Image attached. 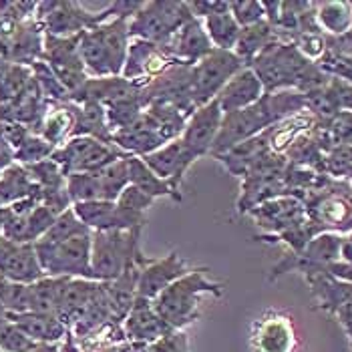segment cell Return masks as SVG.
Masks as SVG:
<instances>
[{
  "label": "cell",
  "mask_w": 352,
  "mask_h": 352,
  "mask_svg": "<svg viewBox=\"0 0 352 352\" xmlns=\"http://www.w3.org/2000/svg\"><path fill=\"white\" fill-rule=\"evenodd\" d=\"M111 143L129 157H145V155L153 153L155 149H160L162 145H165L157 127L145 113H141V117L133 125L113 131Z\"/></svg>",
  "instance_id": "19"
},
{
  "label": "cell",
  "mask_w": 352,
  "mask_h": 352,
  "mask_svg": "<svg viewBox=\"0 0 352 352\" xmlns=\"http://www.w3.org/2000/svg\"><path fill=\"white\" fill-rule=\"evenodd\" d=\"M162 49L177 63L193 67L214 51V45L204 28V23L193 16L165 45H162Z\"/></svg>",
  "instance_id": "17"
},
{
  "label": "cell",
  "mask_w": 352,
  "mask_h": 352,
  "mask_svg": "<svg viewBox=\"0 0 352 352\" xmlns=\"http://www.w3.org/2000/svg\"><path fill=\"white\" fill-rule=\"evenodd\" d=\"M0 276L21 284L45 278L32 244H16L0 236Z\"/></svg>",
  "instance_id": "18"
},
{
  "label": "cell",
  "mask_w": 352,
  "mask_h": 352,
  "mask_svg": "<svg viewBox=\"0 0 352 352\" xmlns=\"http://www.w3.org/2000/svg\"><path fill=\"white\" fill-rule=\"evenodd\" d=\"M25 169L38 190H58V188L67 186V175H65L63 167L51 157L32 163V165H25Z\"/></svg>",
  "instance_id": "36"
},
{
  "label": "cell",
  "mask_w": 352,
  "mask_h": 352,
  "mask_svg": "<svg viewBox=\"0 0 352 352\" xmlns=\"http://www.w3.org/2000/svg\"><path fill=\"white\" fill-rule=\"evenodd\" d=\"M43 43H45V30L36 19L19 25L12 32L8 47L4 51V60L10 65L32 67L34 63L43 60Z\"/></svg>",
  "instance_id": "21"
},
{
  "label": "cell",
  "mask_w": 352,
  "mask_h": 352,
  "mask_svg": "<svg viewBox=\"0 0 352 352\" xmlns=\"http://www.w3.org/2000/svg\"><path fill=\"white\" fill-rule=\"evenodd\" d=\"M223 121V113L217 105V101H210L208 105L197 107L186 123V129L182 133V141L186 145V149L195 157V162L204 155L212 153V147L216 143V137L219 133Z\"/></svg>",
  "instance_id": "13"
},
{
  "label": "cell",
  "mask_w": 352,
  "mask_h": 352,
  "mask_svg": "<svg viewBox=\"0 0 352 352\" xmlns=\"http://www.w3.org/2000/svg\"><path fill=\"white\" fill-rule=\"evenodd\" d=\"M201 23H204V28H206V32H208L214 49H219V51H234V47L238 43V36H240V25L236 23V19L232 16L230 10L210 14Z\"/></svg>",
  "instance_id": "31"
},
{
  "label": "cell",
  "mask_w": 352,
  "mask_h": 352,
  "mask_svg": "<svg viewBox=\"0 0 352 352\" xmlns=\"http://www.w3.org/2000/svg\"><path fill=\"white\" fill-rule=\"evenodd\" d=\"M119 208H123V210H127V212H135V214H145L153 204H155V199L153 197H149L147 193H143L141 190H137L135 186H127L125 190L121 191V195L117 197V201H115Z\"/></svg>",
  "instance_id": "42"
},
{
  "label": "cell",
  "mask_w": 352,
  "mask_h": 352,
  "mask_svg": "<svg viewBox=\"0 0 352 352\" xmlns=\"http://www.w3.org/2000/svg\"><path fill=\"white\" fill-rule=\"evenodd\" d=\"M206 272L208 268H193L151 300L155 312L171 332H182L186 326L201 318V298L206 294L216 298L223 296V284L210 280Z\"/></svg>",
  "instance_id": "3"
},
{
  "label": "cell",
  "mask_w": 352,
  "mask_h": 352,
  "mask_svg": "<svg viewBox=\"0 0 352 352\" xmlns=\"http://www.w3.org/2000/svg\"><path fill=\"white\" fill-rule=\"evenodd\" d=\"M73 125H75V119H73L71 105H63V107L54 109L43 117L38 135L47 139L56 149L73 137Z\"/></svg>",
  "instance_id": "32"
},
{
  "label": "cell",
  "mask_w": 352,
  "mask_h": 352,
  "mask_svg": "<svg viewBox=\"0 0 352 352\" xmlns=\"http://www.w3.org/2000/svg\"><path fill=\"white\" fill-rule=\"evenodd\" d=\"M193 268L179 256V252H171L160 260H149L139 270L137 282V296L147 300H155L165 288H169L173 282L190 274Z\"/></svg>",
  "instance_id": "14"
},
{
  "label": "cell",
  "mask_w": 352,
  "mask_h": 352,
  "mask_svg": "<svg viewBox=\"0 0 352 352\" xmlns=\"http://www.w3.org/2000/svg\"><path fill=\"white\" fill-rule=\"evenodd\" d=\"M250 69L260 79L266 95L278 91H298L306 95L314 89H320L330 79L316 63L300 54L292 43L282 41L268 45L252 60Z\"/></svg>",
  "instance_id": "2"
},
{
  "label": "cell",
  "mask_w": 352,
  "mask_h": 352,
  "mask_svg": "<svg viewBox=\"0 0 352 352\" xmlns=\"http://www.w3.org/2000/svg\"><path fill=\"white\" fill-rule=\"evenodd\" d=\"M0 60H4V58H0Z\"/></svg>",
  "instance_id": "51"
},
{
  "label": "cell",
  "mask_w": 352,
  "mask_h": 352,
  "mask_svg": "<svg viewBox=\"0 0 352 352\" xmlns=\"http://www.w3.org/2000/svg\"><path fill=\"white\" fill-rule=\"evenodd\" d=\"M300 201L304 204L306 217L312 226L322 232H352V184L338 182L322 175L314 190L306 191Z\"/></svg>",
  "instance_id": "5"
},
{
  "label": "cell",
  "mask_w": 352,
  "mask_h": 352,
  "mask_svg": "<svg viewBox=\"0 0 352 352\" xmlns=\"http://www.w3.org/2000/svg\"><path fill=\"white\" fill-rule=\"evenodd\" d=\"M38 344L32 342L27 334L10 320L0 326V351L2 352H30Z\"/></svg>",
  "instance_id": "39"
},
{
  "label": "cell",
  "mask_w": 352,
  "mask_h": 352,
  "mask_svg": "<svg viewBox=\"0 0 352 352\" xmlns=\"http://www.w3.org/2000/svg\"><path fill=\"white\" fill-rule=\"evenodd\" d=\"M4 322H8V314L4 312V308L0 306V326L4 324Z\"/></svg>",
  "instance_id": "49"
},
{
  "label": "cell",
  "mask_w": 352,
  "mask_h": 352,
  "mask_svg": "<svg viewBox=\"0 0 352 352\" xmlns=\"http://www.w3.org/2000/svg\"><path fill=\"white\" fill-rule=\"evenodd\" d=\"M274 41H278L276 30L268 21H262V23L240 28V36H238L236 47H234V53L244 60L245 67H250L252 60Z\"/></svg>",
  "instance_id": "27"
},
{
  "label": "cell",
  "mask_w": 352,
  "mask_h": 352,
  "mask_svg": "<svg viewBox=\"0 0 352 352\" xmlns=\"http://www.w3.org/2000/svg\"><path fill=\"white\" fill-rule=\"evenodd\" d=\"M326 87L338 111H352V82L342 79H328Z\"/></svg>",
  "instance_id": "43"
},
{
  "label": "cell",
  "mask_w": 352,
  "mask_h": 352,
  "mask_svg": "<svg viewBox=\"0 0 352 352\" xmlns=\"http://www.w3.org/2000/svg\"><path fill=\"white\" fill-rule=\"evenodd\" d=\"M334 316L338 318L340 326L344 328V332H346V336H349V340H351L352 344V302L340 306V308L334 312Z\"/></svg>",
  "instance_id": "46"
},
{
  "label": "cell",
  "mask_w": 352,
  "mask_h": 352,
  "mask_svg": "<svg viewBox=\"0 0 352 352\" xmlns=\"http://www.w3.org/2000/svg\"><path fill=\"white\" fill-rule=\"evenodd\" d=\"M69 278H53L45 276L30 284V312L51 314L58 318V304Z\"/></svg>",
  "instance_id": "28"
},
{
  "label": "cell",
  "mask_w": 352,
  "mask_h": 352,
  "mask_svg": "<svg viewBox=\"0 0 352 352\" xmlns=\"http://www.w3.org/2000/svg\"><path fill=\"white\" fill-rule=\"evenodd\" d=\"M127 160H119V162L111 163V165H107L105 169H101L97 173L99 175V184H101V199L117 201L121 191L129 186V165H127Z\"/></svg>",
  "instance_id": "33"
},
{
  "label": "cell",
  "mask_w": 352,
  "mask_h": 352,
  "mask_svg": "<svg viewBox=\"0 0 352 352\" xmlns=\"http://www.w3.org/2000/svg\"><path fill=\"white\" fill-rule=\"evenodd\" d=\"M91 234L77 236V238H71V240L58 242V244H49V242L32 244L43 274L45 276H53V278L93 280V270H91Z\"/></svg>",
  "instance_id": "7"
},
{
  "label": "cell",
  "mask_w": 352,
  "mask_h": 352,
  "mask_svg": "<svg viewBox=\"0 0 352 352\" xmlns=\"http://www.w3.org/2000/svg\"><path fill=\"white\" fill-rule=\"evenodd\" d=\"M250 216L256 219V223L266 232L264 236H276L282 234L284 230L298 226L300 221L306 219V210L304 204L298 197L292 195H282L268 199L248 212Z\"/></svg>",
  "instance_id": "15"
},
{
  "label": "cell",
  "mask_w": 352,
  "mask_h": 352,
  "mask_svg": "<svg viewBox=\"0 0 352 352\" xmlns=\"http://www.w3.org/2000/svg\"><path fill=\"white\" fill-rule=\"evenodd\" d=\"M141 228L131 232H93L91 270L93 280L109 284L131 266H145L149 260L141 254Z\"/></svg>",
  "instance_id": "4"
},
{
  "label": "cell",
  "mask_w": 352,
  "mask_h": 352,
  "mask_svg": "<svg viewBox=\"0 0 352 352\" xmlns=\"http://www.w3.org/2000/svg\"><path fill=\"white\" fill-rule=\"evenodd\" d=\"M191 19L193 14L188 2H143L141 8L129 19V36L162 47Z\"/></svg>",
  "instance_id": "6"
},
{
  "label": "cell",
  "mask_w": 352,
  "mask_h": 352,
  "mask_svg": "<svg viewBox=\"0 0 352 352\" xmlns=\"http://www.w3.org/2000/svg\"><path fill=\"white\" fill-rule=\"evenodd\" d=\"M65 188L73 206L101 199V184L97 173H71L67 175Z\"/></svg>",
  "instance_id": "37"
},
{
  "label": "cell",
  "mask_w": 352,
  "mask_h": 352,
  "mask_svg": "<svg viewBox=\"0 0 352 352\" xmlns=\"http://www.w3.org/2000/svg\"><path fill=\"white\" fill-rule=\"evenodd\" d=\"M30 352H56V349H54L53 344H38L34 351H30Z\"/></svg>",
  "instance_id": "48"
},
{
  "label": "cell",
  "mask_w": 352,
  "mask_h": 352,
  "mask_svg": "<svg viewBox=\"0 0 352 352\" xmlns=\"http://www.w3.org/2000/svg\"><path fill=\"white\" fill-rule=\"evenodd\" d=\"M349 242H351V244H352V232H351V234H349Z\"/></svg>",
  "instance_id": "50"
},
{
  "label": "cell",
  "mask_w": 352,
  "mask_h": 352,
  "mask_svg": "<svg viewBox=\"0 0 352 352\" xmlns=\"http://www.w3.org/2000/svg\"><path fill=\"white\" fill-rule=\"evenodd\" d=\"M54 153V147L38 133H28L23 143L14 149V163L19 165H32V163L43 162V160H49Z\"/></svg>",
  "instance_id": "38"
},
{
  "label": "cell",
  "mask_w": 352,
  "mask_h": 352,
  "mask_svg": "<svg viewBox=\"0 0 352 352\" xmlns=\"http://www.w3.org/2000/svg\"><path fill=\"white\" fill-rule=\"evenodd\" d=\"M36 191V186L28 177L27 169L19 163L10 165L0 175V208H8Z\"/></svg>",
  "instance_id": "30"
},
{
  "label": "cell",
  "mask_w": 352,
  "mask_h": 352,
  "mask_svg": "<svg viewBox=\"0 0 352 352\" xmlns=\"http://www.w3.org/2000/svg\"><path fill=\"white\" fill-rule=\"evenodd\" d=\"M266 93H264V87H262L260 79L256 77V73L250 67H245L234 79L228 81V85L219 91L216 101L221 109V113L228 115V113H236V111L252 107Z\"/></svg>",
  "instance_id": "20"
},
{
  "label": "cell",
  "mask_w": 352,
  "mask_h": 352,
  "mask_svg": "<svg viewBox=\"0 0 352 352\" xmlns=\"http://www.w3.org/2000/svg\"><path fill=\"white\" fill-rule=\"evenodd\" d=\"M141 160L157 177H162L163 182H167L173 190L177 191H182L184 177L195 162V157L186 149L182 139H173V141L165 143L160 149H155L153 153H149Z\"/></svg>",
  "instance_id": "16"
},
{
  "label": "cell",
  "mask_w": 352,
  "mask_h": 352,
  "mask_svg": "<svg viewBox=\"0 0 352 352\" xmlns=\"http://www.w3.org/2000/svg\"><path fill=\"white\" fill-rule=\"evenodd\" d=\"M230 12L236 19V23L240 25V28L266 21L264 2H260V0H236V2H230Z\"/></svg>",
  "instance_id": "40"
},
{
  "label": "cell",
  "mask_w": 352,
  "mask_h": 352,
  "mask_svg": "<svg viewBox=\"0 0 352 352\" xmlns=\"http://www.w3.org/2000/svg\"><path fill=\"white\" fill-rule=\"evenodd\" d=\"M304 111H306L304 95L298 91H278V93L264 95L252 107L223 115L219 133L210 155L212 157L223 155L232 147L244 143L252 137L262 135L274 125L290 117H296Z\"/></svg>",
  "instance_id": "1"
},
{
  "label": "cell",
  "mask_w": 352,
  "mask_h": 352,
  "mask_svg": "<svg viewBox=\"0 0 352 352\" xmlns=\"http://www.w3.org/2000/svg\"><path fill=\"white\" fill-rule=\"evenodd\" d=\"M0 352H2V351H0Z\"/></svg>",
  "instance_id": "52"
},
{
  "label": "cell",
  "mask_w": 352,
  "mask_h": 352,
  "mask_svg": "<svg viewBox=\"0 0 352 352\" xmlns=\"http://www.w3.org/2000/svg\"><path fill=\"white\" fill-rule=\"evenodd\" d=\"M91 234V230L82 223L81 219L77 217V214L71 210L63 212L60 216L54 219V223L51 226V230L38 240V242H49V244H58V242H67L71 238L77 236H87Z\"/></svg>",
  "instance_id": "35"
},
{
  "label": "cell",
  "mask_w": 352,
  "mask_h": 352,
  "mask_svg": "<svg viewBox=\"0 0 352 352\" xmlns=\"http://www.w3.org/2000/svg\"><path fill=\"white\" fill-rule=\"evenodd\" d=\"M127 165H129V184L135 186L137 190L147 193V195L153 197V199L171 197V199L177 201V204L184 201L182 191L173 190L167 182H163L162 177H157V175L143 163L141 157H129V160H127Z\"/></svg>",
  "instance_id": "26"
},
{
  "label": "cell",
  "mask_w": 352,
  "mask_h": 352,
  "mask_svg": "<svg viewBox=\"0 0 352 352\" xmlns=\"http://www.w3.org/2000/svg\"><path fill=\"white\" fill-rule=\"evenodd\" d=\"M188 6H190V12L195 16V19H199V21H204V19H208L210 14H216V12H223V10H230V2H219V0H199V2H188Z\"/></svg>",
  "instance_id": "44"
},
{
  "label": "cell",
  "mask_w": 352,
  "mask_h": 352,
  "mask_svg": "<svg viewBox=\"0 0 352 352\" xmlns=\"http://www.w3.org/2000/svg\"><path fill=\"white\" fill-rule=\"evenodd\" d=\"M133 352H190L188 349V336L184 332H169L155 342L137 344Z\"/></svg>",
  "instance_id": "41"
},
{
  "label": "cell",
  "mask_w": 352,
  "mask_h": 352,
  "mask_svg": "<svg viewBox=\"0 0 352 352\" xmlns=\"http://www.w3.org/2000/svg\"><path fill=\"white\" fill-rule=\"evenodd\" d=\"M169 332L171 330L165 326L160 314L155 312L153 302L137 296L131 310L125 316V334L137 344H147V342H155L163 336H167Z\"/></svg>",
  "instance_id": "22"
},
{
  "label": "cell",
  "mask_w": 352,
  "mask_h": 352,
  "mask_svg": "<svg viewBox=\"0 0 352 352\" xmlns=\"http://www.w3.org/2000/svg\"><path fill=\"white\" fill-rule=\"evenodd\" d=\"M316 23L326 36H340L352 27V2H316Z\"/></svg>",
  "instance_id": "29"
},
{
  "label": "cell",
  "mask_w": 352,
  "mask_h": 352,
  "mask_svg": "<svg viewBox=\"0 0 352 352\" xmlns=\"http://www.w3.org/2000/svg\"><path fill=\"white\" fill-rule=\"evenodd\" d=\"M8 320L16 324L32 342L36 344H54L65 336V322L51 314L41 312H23V314H10Z\"/></svg>",
  "instance_id": "23"
},
{
  "label": "cell",
  "mask_w": 352,
  "mask_h": 352,
  "mask_svg": "<svg viewBox=\"0 0 352 352\" xmlns=\"http://www.w3.org/2000/svg\"><path fill=\"white\" fill-rule=\"evenodd\" d=\"M121 149L113 143H105L93 137H71L60 147L54 149L51 160L58 163L65 175L71 173H99L111 163L127 160Z\"/></svg>",
  "instance_id": "8"
},
{
  "label": "cell",
  "mask_w": 352,
  "mask_h": 352,
  "mask_svg": "<svg viewBox=\"0 0 352 352\" xmlns=\"http://www.w3.org/2000/svg\"><path fill=\"white\" fill-rule=\"evenodd\" d=\"M16 27H19L16 23L6 21V19H2V16H0V58H4V51H6L8 41H10L12 32L16 30Z\"/></svg>",
  "instance_id": "47"
},
{
  "label": "cell",
  "mask_w": 352,
  "mask_h": 352,
  "mask_svg": "<svg viewBox=\"0 0 352 352\" xmlns=\"http://www.w3.org/2000/svg\"><path fill=\"white\" fill-rule=\"evenodd\" d=\"M73 137H93L99 141L111 143V129L107 125V113L105 107L99 103H81V105H73Z\"/></svg>",
  "instance_id": "25"
},
{
  "label": "cell",
  "mask_w": 352,
  "mask_h": 352,
  "mask_svg": "<svg viewBox=\"0 0 352 352\" xmlns=\"http://www.w3.org/2000/svg\"><path fill=\"white\" fill-rule=\"evenodd\" d=\"M73 212L91 232H131L145 223V214L127 212L115 201L105 199L75 204Z\"/></svg>",
  "instance_id": "12"
},
{
  "label": "cell",
  "mask_w": 352,
  "mask_h": 352,
  "mask_svg": "<svg viewBox=\"0 0 352 352\" xmlns=\"http://www.w3.org/2000/svg\"><path fill=\"white\" fill-rule=\"evenodd\" d=\"M14 165V149L10 147V143L2 137L0 133V175L10 167Z\"/></svg>",
  "instance_id": "45"
},
{
  "label": "cell",
  "mask_w": 352,
  "mask_h": 352,
  "mask_svg": "<svg viewBox=\"0 0 352 352\" xmlns=\"http://www.w3.org/2000/svg\"><path fill=\"white\" fill-rule=\"evenodd\" d=\"M79 38L81 34L60 38L45 32V43H43V63L53 71L54 77L69 91L71 97L89 79L79 54Z\"/></svg>",
  "instance_id": "10"
},
{
  "label": "cell",
  "mask_w": 352,
  "mask_h": 352,
  "mask_svg": "<svg viewBox=\"0 0 352 352\" xmlns=\"http://www.w3.org/2000/svg\"><path fill=\"white\" fill-rule=\"evenodd\" d=\"M101 34H103V43L109 54V63H111V73L113 77H121L123 67H125V58L129 51V16H115L107 23L99 25Z\"/></svg>",
  "instance_id": "24"
},
{
  "label": "cell",
  "mask_w": 352,
  "mask_h": 352,
  "mask_svg": "<svg viewBox=\"0 0 352 352\" xmlns=\"http://www.w3.org/2000/svg\"><path fill=\"white\" fill-rule=\"evenodd\" d=\"M250 344L254 352H296L298 334L294 320L278 310L262 314L252 326Z\"/></svg>",
  "instance_id": "11"
},
{
  "label": "cell",
  "mask_w": 352,
  "mask_h": 352,
  "mask_svg": "<svg viewBox=\"0 0 352 352\" xmlns=\"http://www.w3.org/2000/svg\"><path fill=\"white\" fill-rule=\"evenodd\" d=\"M0 306L8 316L30 312V284L12 282L0 276Z\"/></svg>",
  "instance_id": "34"
},
{
  "label": "cell",
  "mask_w": 352,
  "mask_h": 352,
  "mask_svg": "<svg viewBox=\"0 0 352 352\" xmlns=\"http://www.w3.org/2000/svg\"><path fill=\"white\" fill-rule=\"evenodd\" d=\"M242 69L244 60L234 51L214 49L208 56H204L197 65L191 67V95L195 107L208 105L214 101L219 91L234 79Z\"/></svg>",
  "instance_id": "9"
}]
</instances>
